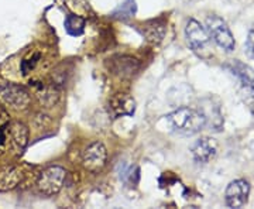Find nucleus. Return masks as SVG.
I'll list each match as a JSON object with an SVG mask.
<instances>
[{
    "label": "nucleus",
    "mask_w": 254,
    "mask_h": 209,
    "mask_svg": "<svg viewBox=\"0 0 254 209\" xmlns=\"http://www.w3.org/2000/svg\"><path fill=\"white\" fill-rule=\"evenodd\" d=\"M65 178H66V171L63 167L51 165L44 171H41L37 180V187L46 195H55L63 190Z\"/></svg>",
    "instance_id": "nucleus-4"
},
{
    "label": "nucleus",
    "mask_w": 254,
    "mask_h": 209,
    "mask_svg": "<svg viewBox=\"0 0 254 209\" xmlns=\"http://www.w3.org/2000/svg\"><path fill=\"white\" fill-rule=\"evenodd\" d=\"M64 1H65V6L72 11L71 14H78V16L85 17L91 11L89 3L86 0H64Z\"/></svg>",
    "instance_id": "nucleus-17"
},
{
    "label": "nucleus",
    "mask_w": 254,
    "mask_h": 209,
    "mask_svg": "<svg viewBox=\"0 0 254 209\" xmlns=\"http://www.w3.org/2000/svg\"><path fill=\"white\" fill-rule=\"evenodd\" d=\"M206 30H208L210 38L218 44L222 50L227 53H232L236 47L233 34L223 18L216 14H210L206 17Z\"/></svg>",
    "instance_id": "nucleus-3"
},
{
    "label": "nucleus",
    "mask_w": 254,
    "mask_h": 209,
    "mask_svg": "<svg viewBox=\"0 0 254 209\" xmlns=\"http://www.w3.org/2000/svg\"><path fill=\"white\" fill-rule=\"evenodd\" d=\"M229 72L232 73L237 81L240 82L242 88L245 89L247 95H250L252 98H254V71L253 68H250L249 65L243 64L239 60H232L225 64Z\"/></svg>",
    "instance_id": "nucleus-6"
},
{
    "label": "nucleus",
    "mask_w": 254,
    "mask_h": 209,
    "mask_svg": "<svg viewBox=\"0 0 254 209\" xmlns=\"http://www.w3.org/2000/svg\"><path fill=\"white\" fill-rule=\"evenodd\" d=\"M106 158H108L106 147L100 141H93L92 144L85 148V151L82 154V164L88 171L99 173L106 164Z\"/></svg>",
    "instance_id": "nucleus-5"
},
{
    "label": "nucleus",
    "mask_w": 254,
    "mask_h": 209,
    "mask_svg": "<svg viewBox=\"0 0 254 209\" xmlns=\"http://www.w3.org/2000/svg\"><path fill=\"white\" fill-rule=\"evenodd\" d=\"M137 11L136 0H126L123 1L119 7L113 10L112 17L119 18V20H127V18L133 17Z\"/></svg>",
    "instance_id": "nucleus-15"
},
{
    "label": "nucleus",
    "mask_w": 254,
    "mask_h": 209,
    "mask_svg": "<svg viewBox=\"0 0 254 209\" xmlns=\"http://www.w3.org/2000/svg\"><path fill=\"white\" fill-rule=\"evenodd\" d=\"M23 173L18 167H7L0 171V191L13 190L21 181Z\"/></svg>",
    "instance_id": "nucleus-11"
},
{
    "label": "nucleus",
    "mask_w": 254,
    "mask_h": 209,
    "mask_svg": "<svg viewBox=\"0 0 254 209\" xmlns=\"http://www.w3.org/2000/svg\"><path fill=\"white\" fill-rule=\"evenodd\" d=\"M218 154V141L212 137H202L192 145V155L196 163L206 164Z\"/></svg>",
    "instance_id": "nucleus-8"
},
{
    "label": "nucleus",
    "mask_w": 254,
    "mask_h": 209,
    "mask_svg": "<svg viewBox=\"0 0 254 209\" xmlns=\"http://www.w3.org/2000/svg\"><path fill=\"white\" fill-rule=\"evenodd\" d=\"M184 3H188V4H190V3H193V1H196V0H182Z\"/></svg>",
    "instance_id": "nucleus-21"
},
{
    "label": "nucleus",
    "mask_w": 254,
    "mask_h": 209,
    "mask_svg": "<svg viewBox=\"0 0 254 209\" xmlns=\"http://www.w3.org/2000/svg\"><path fill=\"white\" fill-rule=\"evenodd\" d=\"M10 135H11V141L17 150H23L28 141V129L20 123V122H14L10 126Z\"/></svg>",
    "instance_id": "nucleus-12"
},
{
    "label": "nucleus",
    "mask_w": 254,
    "mask_h": 209,
    "mask_svg": "<svg viewBox=\"0 0 254 209\" xmlns=\"http://www.w3.org/2000/svg\"><path fill=\"white\" fill-rule=\"evenodd\" d=\"M143 33L147 37V40H150L153 43H158L163 40L164 34H165V26L160 21H150L144 27Z\"/></svg>",
    "instance_id": "nucleus-16"
},
{
    "label": "nucleus",
    "mask_w": 254,
    "mask_h": 209,
    "mask_svg": "<svg viewBox=\"0 0 254 209\" xmlns=\"http://www.w3.org/2000/svg\"><path fill=\"white\" fill-rule=\"evenodd\" d=\"M250 194V184L246 180H235L227 185L225 200L229 208H242L247 204Z\"/></svg>",
    "instance_id": "nucleus-7"
},
{
    "label": "nucleus",
    "mask_w": 254,
    "mask_h": 209,
    "mask_svg": "<svg viewBox=\"0 0 254 209\" xmlns=\"http://www.w3.org/2000/svg\"><path fill=\"white\" fill-rule=\"evenodd\" d=\"M167 122L173 132L182 136H193L206 126L205 113L192 108H180L167 116Z\"/></svg>",
    "instance_id": "nucleus-1"
},
{
    "label": "nucleus",
    "mask_w": 254,
    "mask_h": 209,
    "mask_svg": "<svg viewBox=\"0 0 254 209\" xmlns=\"http://www.w3.org/2000/svg\"><path fill=\"white\" fill-rule=\"evenodd\" d=\"M138 64L136 60L128 58V57H118L116 60H113V71L122 76L126 75H133L136 72Z\"/></svg>",
    "instance_id": "nucleus-14"
},
{
    "label": "nucleus",
    "mask_w": 254,
    "mask_h": 209,
    "mask_svg": "<svg viewBox=\"0 0 254 209\" xmlns=\"http://www.w3.org/2000/svg\"><path fill=\"white\" fill-rule=\"evenodd\" d=\"M40 58H41V54L38 51H34V53H31L28 57H26L21 61V72H23V75H27V73L31 72L36 68V65L38 64Z\"/></svg>",
    "instance_id": "nucleus-18"
},
{
    "label": "nucleus",
    "mask_w": 254,
    "mask_h": 209,
    "mask_svg": "<svg viewBox=\"0 0 254 209\" xmlns=\"http://www.w3.org/2000/svg\"><path fill=\"white\" fill-rule=\"evenodd\" d=\"M109 110L115 118L131 116L136 110V102L128 93H118L110 99Z\"/></svg>",
    "instance_id": "nucleus-10"
},
{
    "label": "nucleus",
    "mask_w": 254,
    "mask_h": 209,
    "mask_svg": "<svg viewBox=\"0 0 254 209\" xmlns=\"http://www.w3.org/2000/svg\"><path fill=\"white\" fill-rule=\"evenodd\" d=\"M1 98L16 109H24L30 103V93L23 86L14 83H7L1 89Z\"/></svg>",
    "instance_id": "nucleus-9"
},
{
    "label": "nucleus",
    "mask_w": 254,
    "mask_h": 209,
    "mask_svg": "<svg viewBox=\"0 0 254 209\" xmlns=\"http://www.w3.org/2000/svg\"><path fill=\"white\" fill-rule=\"evenodd\" d=\"M246 48H247V53L254 60V30H252L247 36V43H246Z\"/></svg>",
    "instance_id": "nucleus-19"
},
{
    "label": "nucleus",
    "mask_w": 254,
    "mask_h": 209,
    "mask_svg": "<svg viewBox=\"0 0 254 209\" xmlns=\"http://www.w3.org/2000/svg\"><path fill=\"white\" fill-rule=\"evenodd\" d=\"M185 37L190 44V50L202 60H209L213 57L212 50V38L209 36L208 30L200 26L199 21L190 18L185 27Z\"/></svg>",
    "instance_id": "nucleus-2"
},
{
    "label": "nucleus",
    "mask_w": 254,
    "mask_h": 209,
    "mask_svg": "<svg viewBox=\"0 0 254 209\" xmlns=\"http://www.w3.org/2000/svg\"><path fill=\"white\" fill-rule=\"evenodd\" d=\"M6 143V132L4 129H0V147Z\"/></svg>",
    "instance_id": "nucleus-20"
},
{
    "label": "nucleus",
    "mask_w": 254,
    "mask_h": 209,
    "mask_svg": "<svg viewBox=\"0 0 254 209\" xmlns=\"http://www.w3.org/2000/svg\"><path fill=\"white\" fill-rule=\"evenodd\" d=\"M65 26V31L72 37H79L83 34L85 31V26H86V20L82 16L78 14H68L64 21Z\"/></svg>",
    "instance_id": "nucleus-13"
}]
</instances>
